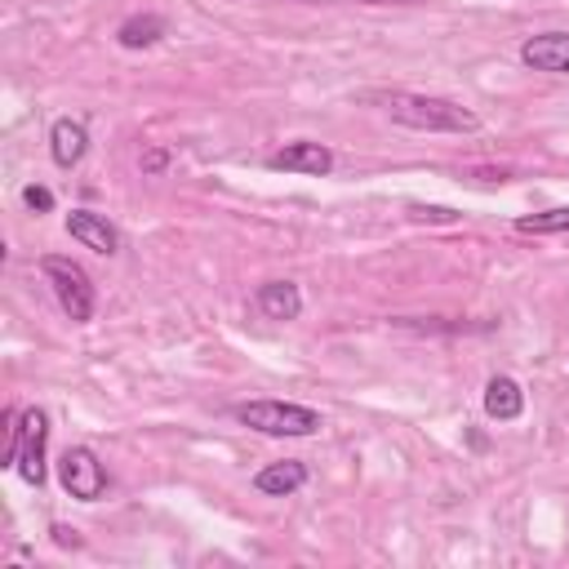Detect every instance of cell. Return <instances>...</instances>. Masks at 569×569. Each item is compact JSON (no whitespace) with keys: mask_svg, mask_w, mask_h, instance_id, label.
I'll list each match as a JSON object with an SVG mask.
<instances>
[{"mask_svg":"<svg viewBox=\"0 0 569 569\" xmlns=\"http://www.w3.org/2000/svg\"><path fill=\"white\" fill-rule=\"evenodd\" d=\"M9 449H4V467H13L27 485H44V445H49V418L44 409H9Z\"/></svg>","mask_w":569,"mask_h":569,"instance_id":"2","label":"cell"},{"mask_svg":"<svg viewBox=\"0 0 569 569\" xmlns=\"http://www.w3.org/2000/svg\"><path fill=\"white\" fill-rule=\"evenodd\" d=\"M485 413H489L493 422H516V418L525 413V391H520V382L507 378V373L489 378V387H485Z\"/></svg>","mask_w":569,"mask_h":569,"instance_id":"11","label":"cell"},{"mask_svg":"<svg viewBox=\"0 0 569 569\" xmlns=\"http://www.w3.org/2000/svg\"><path fill=\"white\" fill-rule=\"evenodd\" d=\"M58 480L62 489L76 498V502H98L107 493V467L98 462L93 449L84 445H71L62 458H58Z\"/></svg>","mask_w":569,"mask_h":569,"instance_id":"5","label":"cell"},{"mask_svg":"<svg viewBox=\"0 0 569 569\" xmlns=\"http://www.w3.org/2000/svg\"><path fill=\"white\" fill-rule=\"evenodd\" d=\"M307 485V467L298 458H284V462H267L258 476H253V489L258 493H271V498H284V493H298Z\"/></svg>","mask_w":569,"mask_h":569,"instance_id":"12","label":"cell"},{"mask_svg":"<svg viewBox=\"0 0 569 569\" xmlns=\"http://www.w3.org/2000/svg\"><path fill=\"white\" fill-rule=\"evenodd\" d=\"M40 276L49 280V289H53L58 307H62V311H67L76 325L93 320L98 293H93V280H89V271H84L80 262L62 258V253H44V258H40Z\"/></svg>","mask_w":569,"mask_h":569,"instance_id":"4","label":"cell"},{"mask_svg":"<svg viewBox=\"0 0 569 569\" xmlns=\"http://www.w3.org/2000/svg\"><path fill=\"white\" fill-rule=\"evenodd\" d=\"M22 204H27V209H36V213H49V209H53V191L31 182V187H22Z\"/></svg>","mask_w":569,"mask_h":569,"instance_id":"16","label":"cell"},{"mask_svg":"<svg viewBox=\"0 0 569 569\" xmlns=\"http://www.w3.org/2000/svg\"><path fill=\"white\" fill-rule=\"evenodd\" d=\"M409 218L413 222H458L462 213L449 209V204H409Z\"/></svg>","mask_w":569,"mask_h":569,"instance_id":"15","label":"cell"},{"mask_svg":"<svg viewBox=\"0 0 569 569\" xmlns=\"http://www.w3.org/2000/svg\"><path fill=\"white\" fill-rule=\"evenodd\" d=\"M298 4H307V0H298Z\"/></svg>","mask_w":569,"mask_h":569,"instance_id":"19","label":"cell"},{"mask_svg":"<svg viewBox=\"0 0 569 569\" xmlns=\"http://www.w3.org/2000/svg\"><path fill=\"white\" fill-rule=\"evenodd\" d=\"M53 542H58V547H80V533L67 529V525H53Z\"/></svg>","mask_w":569,"mask_h":569,"instance_id":"18","label":"cell"},{"mask_svg":"<svg viewBox=\"0 0 569 569\" xmlns=\"http://www.w3.org/2000/svg\"><path fill=\"white\" fill-rule=\"evenodd\" d=\"M84 151H89V129L80 120H71V116L53 120V129H49V156H53V164L58 169H76L84 160Z\"/></svg>","mask_w":569,"mask_h":569,"instance_id":"9","label":"cell"},{"mask_svg":"<svg viewBox=\"0 0 569 569\" xmlns=\"http://www.w3.org/2000/svg\"><path fill=\"white\" fill-rule=\"evenodd\" d=\"M253 302H258V311L267 320H298L302 316V293H298L293 280H267V284H258Z\"/></svg>","mask_w":569,"mask_h":569,"instance_id":"10","label":"cell"},{"mask_svg":"<svg viewBox=\"0 0 569 569\" xmlns=\"http://www.w3.org/2000/svg\"><path fill=\"white\" fill-rule=\"evenodd\" d=\"M164 169H169V151H164V147H147V151H142V173L156 178V173H164Z\"/></svg>","mask_w":569,"mask_h":569,"instance_id":"17","label":"cell"},{"mask_svg":"<svg viewBox=\"0 0 569 569\" xmlns=\"http://www.w3.org/2000/svg\"><path fill=\"white\" fill-rule=\"evenodd\" d=\"M67 236H71L76 244L102 253V258H111V253L120 249V231H116L102 213H93V209H71V213H67Z\"/></svg>","mask_w":569,"mask_h":569,"instance_id":"7","label":"cell"},{"mask_svg":"<svg viewBox=\"0 0 569 569\" xmlns=\"http://www.w3.org/2000/svg\"><path fill=\"white\" fill-rule=\"evenodd\" d=\"M231 413H236V422H244L249 431H262V436H316L325 427L320 409L293 405V400H244Z\"/></svg>","mask_w":569,"mask_h":569,"instance_id":"3","label":"cell"},{"mask_svg":"<svg viewBox=\"0 0 569 569\" xmlns=\"http://www.w3.org/2000/svg\"><path fill=\"white\" fill-rule=\"evenodd\" d=\"M271 169H284V173H311V178H325L333 169V151L325 142H311V138H298V142H284L280 151H271L267 160Z\"/></svg>","mask_w":569,"mask_h":569,"instance_id":"6","label":"cell"},{"mask_svg":"<svg viewBox=\"0 0 569 569\" xmlns=\"http://www.w3.org/2000/svg\"><path fill=\"white\" fill-rule=\"evenodd\" d=\"M520 62L529 71H551V76H565L569 71V31H542V36H529L520 44Z\"/></svg>","mask_w":569,"mask_h":569,"instance_id":"8","label":"cell"},{"mask_svg":"<svg viewBox=\"0 0 569 569\" xmlns=\"http://www.w3.org/2000/svg\"><path fill=\"white\" fill-rule=\"evenodd\" d=\"M382 111L405 124V129H422V133H476L480 116L453 98H431V93H387Z\"/></svg>","mask_w":569,"mask_h":569,"instance_id":"1","label":"cell"},{"mask_svg":"<svg viewBox=\"0 0 569 569\" xmlns=\"http://www.w3.org/2000/svg\"><path fill=\"white\" fill-rule=\"evenodd\" d=\"M160 36H164V18L160 13H133V18H124L116 27V40L124 49H151Z\"/></svg>","mask_w":569,"mask_h":569,"instance_id":"13","label":"cell"},{"mask_svg":"<svg viewBox=\"0 0 569 569\" xmlns=\"http://www.w3.org/2000/svg\"><path fill=\"white\" fill-rule=\"evenodd\" d=\"M516 231L520 236H556V231H569V204L542 209V213H525V218H516Z\"/></svg>","mask_w":569,"mask_h":569,"instance_id":"14","label":"cell"}]
</instances>
